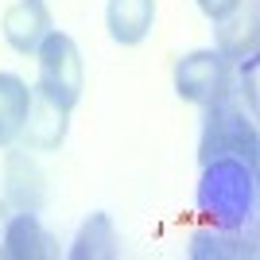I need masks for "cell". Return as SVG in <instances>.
Instances as JSON below:
<instances>
[{
	"label": "cell",
	"instance_id": "obj_1",
	"mask_svg": "<svg viewBox=\"0 0 260 260\" xmlns=\"http://www.w3.org/2000/svg\"><path fill=\"white\" fill-rule=\"evenodd\" d=\"M198 214L217 229H252L256 221V163L241 155H217L202 163Z\"/></svg>",
	"mask_w": 260,
	"mask_h": 260
},
{
	"label": "cell",
	"instance_id": "obj_2",
	"mask_svg": "<svg viewBox=\"0 0 260 260\" xmlns=\"http://www.w3.org/2000/svg\"><path fill=\"white\" fill-rule=\"evenodd\" d=\"M256 113L233 98H221L206 105L202 117V136H198V159H217V155H241V159L256 163Z\"/></svg>",
	"mask_w": 260,
	"mask_h": 260
},
{
	"label": "cell",
	"instance_id": "obj_3",
	"mask_svg": "<svg viewBox=\"0 0 260 260\" xmlns=\"http://www.w3.org/2000/svg\"><path fill=\"white\" fill-rule=\"evenodd\" d=\"M35 54H39V86L35 89L47 101H54L58 109L70 113L78 105V98H82V82H86L78 43L62 31H47V39L39 43Z\"/></svg>",
	"mask_w": 260,
	"mask_h": 260
},
{
	"label": "cell",
	"instance_id": "obj_4",
	"mask_svg": "<svg viewBox=\"0 0 260 260\" xmlns=\"http://www.w3.org/2000/svg\"><path fill=\"white\" fill-rule=\"evenodd\" d=\"M175 93L190 105H214L233 93V58L221 51H190L175 66Z\"/></svg>",
	"mask_w": 260,
	"mask_h": 260
},
{
	"label": "cell",
	"instance_id": "obj_5",
	"mask_svg": "<svg viewBox=\"0 0 260 260\" xmlns=\"http://www.w3.org/2000/svg\"><path fill=\"white\" fill-rule=\"evenodd\" d=\"M47 256H58V245L43 229L39 214L35 210L12 214L8 229H4V241H0V260H47Z\"/></svg>",
	"mask_w": 260,
	"mask_h": 260
},
{
	"label": "cell",
	"instance_id": "obj_6",
	"mask_svg": "<svg viewBox=\"0 0 260 260\" xmlns=\"http://www.w3.org/2000/svg\"><path fill=\"white\" fill-rule=\"evenodd\" d=\"M0 27H4V39L20 54H35L51 31V12L43 0H16V4H8Z\"/></svg>",
	"mask_w": 260,
	"mask_h": 260
},
{
	"label": "cell",
	"instance_id": "obj_7",
	"mask_svg": "<svg viewBox=\"0 0 260 260\" xmlns=\"http://www.w3.org/2000/svg\"><path fill=\"white\" fill-rule=\"evenodd\" d=\"M66 109H58L54 101H47L39 89L31 93V105H27V120H23L20 128V140L27 144V148H35V152H51V148H58L66 136Z\"/></svg>",
	"mask_w": 260,
	"mask_h": 260
},
{
	"label": "cell",
	"instance_id": "obj_8",
	"mask_svg": "<svg viewBox=\"0 0 260 260\" xmlns=\"http://www.w3.org/2000/svg\"><path fill=\"white\" fill-rule=\"evenodd\" d=\"M43 198H47V186H43L39 163L27 159V152H12L4 159V202L20 210H39Z\"/></svg>",
	"mask_w": 260,
	"mask_h": 260
},
{
	"label": "cell",
	"instance_id": "obj_9",
	"mask_svg": "<svg viewBox=\"0 0 260 260\" xmlns=\"http://www.w3.org/2000/svg\"><path fill=\"white\" fill-rule=\"evenodd\" d=\"M105 23H109V35L120 47H136L148 39L155 23V0H109Z\"/></svg>",
	"mask_w": 260,
	"mask_h": 260
},
{
	"label": "cell",
	"instance_id": "obj_10",
	"mask_svg": "<svg viewBox=\"0 0 260 260\" xmlns=\"http://www.w3.org/2000/svg\"><path fill=\"white\" fill-rule=\"evenodd\" d=\"M217 23V51L225 54V58H249V54H256V4H245L241 0L237 8L229 12V16H221Z\"/></svg>",
	"mask_w": 260,
	"mask_h": 260
},
{
	"label": "cell",
	"instance_id": "obj_11",
	"mask_svg": "<svg viewBox=\"0 0 260 260\" xmlns=\"http://www.w3.org/2000/svg\"><path fill=\"white\" fill-rule=\"evenodd\" d=\"M31 105V89L16 74H0V148H12L20 140V128L27 120Z\"/></svg>",
	"mask_w": 260,
	"mask_h": 260
},
{
	"label": "cell",
	"instance_id": "obj_12",
	"mask_svg": "<svg viewBox=\"0 0 260 260\" xmlns=\"http://www.w3.org/2000/svg\"><path fill=\"white\" fill-rule=\"evenodd\" d=\"M117 229L109 221V214H89L78 229L74 245H70V260H113L117 256Z\"/></svg>",
	"mask_w": 260,
	"mask_h": 260
},
{
	"label": "cell",
	"instance_id": "obj_13",
	"mask_svg": "<svg viewBox=\"0 0 260 260\" xmlns=\"http://www.w3.org/2000/svg\"><path fill=\"white\" fill-rule=\"evenodd\" d=\"M252 233L245 237V229H217V225H210V229H202V233H194L190 237V256L194 260H206V256H214V260H221V256H252Z\"/></svg>",
	"mask_w": 260,
	"mask_h": 260
},
{
	"label": "cell",
	"instance_id": "obj_14",
	"mask_svg": "<svg viewBox=\"0 0 260 260\" xmlns=\"http://www.w3.org/2000/svg\"><path fill=\"white\" fill-rule=\"evenodd\" d=\"M237 4H241V0H198V8L206 12L210 20H221V16H229Z\"/></svg>",
	"mask_w": 260,
	"mask_h": 260
},
{
	"label": "cell",
	"instance_id": "obj_15",
	"mask_svg": "<svg viewBox=\"0 0 260 260\" xmlns=\"http://www.w3.org/2000/svg\"><path fill=\"white\" fill-rule=\"evenodd\" d=\"M8 217H12V210H8V202L0 198V241H4V229H8Z\"/></svg>",
	"mask_w": 260,
	"mask_h": 260
}]
</instances>
